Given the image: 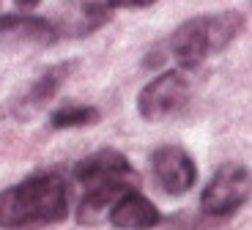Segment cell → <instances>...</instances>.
<instances>
[{
  "instance_id": "6",
  "label": "cell",
  "mask_w": 252,
  "mask_h": 230,
  "mask_svg": "<svg viewBox=\"0 0 252 230\" xmlns=\"http://www.w3.org/2000/svg\"><path fill=\"white\" fill-rule=\"evenodd\" d=\"M151 173L154 181L162 187V192L170 197L187 195L197 181L195 159L181 145H159L151 154Z\"/></svg>"
},
{
  "instance_id": "4",
  "label": "cell",
  "mask_w": 252,
  "mask_h": 230,
  "mask_svg": "<svg viewBox=\"0 0 252 230\" xmlns=\"http://www.w3.org/2000/svg\"><path fill=\"white\" fill-rule=\"evenodd\" d=\"M74 181L85 192L99 187H140V173L132 167V162L126 159L121 151L115 148H101L88 154L85 159L74 164Z\"/></svg>"
},
{
  "instance_id": "5",
  "label": "cell",
  "mask_w": 252,
  "mask_h": 230,
  "mask_svg": "<svg viewBox=\"0 0 252 230\" xmlns=\"http://www.w3.org/2000/svg\"><path fill=\"white\" fill-rule=\"evenodd\" d=\"M189 99V80L181 68L164 71L145 82V88L137 96V112L145 121H164L176 115Z\"/></svg>"
},
{
  "instance_id": "3",
  "label": "cell",
  "mask_w": 252,
  "mask_h": 230,
  "mask_svg": "<svg viewBox=\"0 0 252 230\" xmlns=\"http://www.w3.org/2000/svg\"><path fill=\"white\" fill-rule=\"evenodd\" d=\"M252 197V173L239 162H225L214 170L200 192V211L211 219L236 214Z\"/></svg>"
},
{
  "instance_id": "7",
  "label": "cell",
  "mask_w": 252,
  "mask_h": 230,
  "mask_svg": "<svg viewBox=\"0 0 252 230\" xmlns=\"http://www.w3.org/2000/svg\"><path fill=\"white\" fill-rule=\"evenodd\" d=\"M162 211L140 192H129L113 205L107 222L118 230H154L162 225Z\"/></svg>"
},
{
  "instance_id": "2",
  "label": "cell",
  "mask_w": 252,
  "mask_h": 230,
  "mask_svg": "<svg viewBox=\"0 0 252 230\" xmlns=\"http://www.w3.org/2000/svg\"><path fill=\"white\" fill-rule=\"evenodd\" d=\"M244 31V17L239 11L200 14L176 28L167 38V52L181 68H197L208 55L222 52Z\"/></svg>"
},
{
  "instance_id": "10",
  "label": "cell",
  "mask_w": 252,
  "mask_h": 230,
  "mask_svg": "<svg viewBox=\"0 0 252 230\" xmlns=\"http://www.w3.org/2000/svg\"><path fill=\"white\" fill-rule=\"evenodd\" d=\"M101 118V112L94 104H63L50 115L52 129H82V126H94Z\"/></svg>"
},
{
  "instance_id": "8",
  "label": "cell",
  "mask_w": 252,
  "mask_h": 230,
  "mask_svg": "<svg viewBox=\"0 0 252 230\" xmlns=\"http://www.w3.org/2000/svg\"><path fill=\"white\" fill-rule=\"evenodd\" d=\"M71 68L74 63L71 61H63V63H55L44 71V74H38V80L28 88V94L19 99L17 104V118H33L38 110L44 104H50L55 99V94L61 91V85L66 82V77L71 74Z\"/></svg>"
},
{
  "instance_id": "9",
  "label": "cell",
  "mask_w": 252,
  "mask_h": 230,
  "mask_svg": "<svg viewBox=\"0 0 252 230\" xmlns=\"http://www.w3.org/2000/svg\"><path fill=\"white\" fill-rule=\"evenodd\" d=\"M0 36H17L22 41H52L55 28L52 22L33 14H8L0 17Z\"/></svg>"
},
{
  "instance_id": "11",
  "label": "cell",
  "mask_w": 252,
  "mask_h": 230,
  "mask_svg": "<svg viewBox=\"0 0 252 230\" xmlns=\"http://www.w3.org/2000/svg\"><path fill=\"white\" fill-rule=\"evenodd\" d=\"M157 0H107L110 8H145V6H154Z\"/></svg>"
},
{
  "instance_id": "12",
  "label": "cell",
  "mask_w": 252,
  "mask_h": 230,
  "mask_svg": "<svg viewBox=\"0 0 252 230\" xmlns=\"http://www.w3.org/2000/svg\"><path fill=\"white\" fill-rule=\"evenodd\" d=\"M36 3H38V0H17V6H19V8H33Z\"/></svg>"
},
{
  "instance_id": "1",
  "label": "cell",
  "mask_w": 252,
  "mask_h": 230,
  "mask_svg": "<svg viewBox=\"0 0 252 230\" xmlns=\"http://www.w3.org/2000/svg\"><path fill=\"white\" fill-rule=\"evenodd\" d=\"M69 214V184L61 173H33L0 192V230H36Z\"/></svg>"
}]
</instances>
